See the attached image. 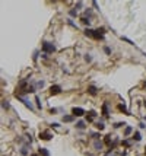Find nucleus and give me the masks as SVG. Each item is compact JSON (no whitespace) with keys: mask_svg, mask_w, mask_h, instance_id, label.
<instances>
[{"mask_svg":"<svg viewBox=\"0 0 146 156\" xmlns=\"http://www.w3.org/2000/svg\"><path fill=\"white\" fill-rule=\"evenodd\" d=\"M63 123H70V121H73L75 120V117L73 115H63Z\"/></svg>","mask_w":146,"mask_h":156,"instance_id":"13","label":"nucleus"},{"mask_svg":"<svg viewBox=\"0 0 146 156\" xmlns=\"http://www.w3.org/2000/svg\"><path fill=\"white\" fill-rule=\"evenodd\" d=\"M60 92H61V86H58V85H53L50 88V93L51 95H58Z\"/></svg>","mask_w":146,"mask_h":156,"instance_id":"4","label":"nucleus"},{"mask_svg":"<svg viewBox=\"0 0 146 156\" xmlns=\"http://www.w3.org/2000/svg\"><path fill=\"white\" fill-rule=\"evenodd\" d=\"M132 131H133V128H132L130 126H127V127L124 128V136H129V134H130Z\"/></svg>","mask_w":146,"mask_h":156,"instance_id":"20","label":"nucleus"},{"mask_svg":"<svg viewBox=\"0 0 146 156\" xmlns=\"http://www.w3.org/2000/svg\"><path fill=\"white\" fill-rule=\"evenodd\" d=\"M145 155H146V147H145Z\"/></svg>","mask_w":146,"mask_h":156,"instance_id":"37","label":"nucleus"},{"mask_svg":"<svg viewBox=\"0 0 146 156\" xmlns=\"http://www.w3.org/2000/svg\"><path fill=\"white\" fill-rule=\"evenodd\" d=\"M139 127H140V128H146V124H145V123H140V124H139Z\"/></svg>","mask_w":146,"mask_h":156,"instance_id":"34","label":"nucleus"},{"mask_svg":"<svg viewBox=\"0 0 146 156\" xmlns=\"http://www.w3.org/2000/svg\"><path fill=\"white\" fill-rule=\"evenodd\" d=\"M16 98H18V99H19L20 102H23V105H25L26 108H29V110H34V107H32V104H31V102H29L28 99H25L23 96H18V95H16Z\"/></svg>","mask_w":146,"mask_h":156,"instance_id":"5","label":"nucleus"},{"mask_svg":"<svg viewBox=\"0 0 146 156\" xmlns=\"http://www.w3.org/2000/svg\"><path fill=\"white\" fill-rule=\"evenodd\" d=\"M102 115H104L105 118H108V117H110V112H108V107H107V104H102Z\"/></svg>","mask_w":146,"mask_h":156,"instance_id":"9","label":"nucleus"},{"mask_svg":"<svg viewBox=\"0 0 146 156\" xmlns=\"http://www.w3.org/2000/svg\"><path fill=\"white\" fill-rule=\"evenodd\" d=\"M83 114H85V110L80 108V107H75V108L72 110V115H73V117H82Z\"/></svg>","mask_w":146,"mask_h":156,"instance_id":"2","label":"nucleus"},{"mask_svg":"<svg viewBox=\"0 0 146 156\" xmlns=\"http://www.w3.org/2000/svg\"><path fill=\"white\" fill-rule=\"evenodd\" d=\"M80 22H82L83 25H86V26H89V25H91V19H89V18H86V16H83V18L80 19Z\"/></svg>","mask_w":146,"mask_h":156,"instance_id":"15","label":"nucleus"},{"mask_svg":"<svg viewBox=\"0 0 146 156\" xmlns=\"http://www.w3.org/2000/svg\"><path fill=\"white\" fill-rule=\"evenodd\" d=\"M54 51H56V45L53 42H47V41L42 42V53L44 54H51Z\"/></svg>","mask_w":146,"mask_h":156,"instance_id":"1","label":"nucleus"},{"mask_svg":"<svg viewBox=\"0 0 146 156\" xmlns=\"http://www.w3.org/2000/svg\"><path fill=\"white\" fill-rule=\"evenodd\" d=\"M38 137L41 139V140H51V137H53V134L50 133V131H39V134H38Z\"/></svg>","mask_w":146,"mask_h":156,"instance_id":"3","label":"nucleus"},{"mask_svg":"<svg viewBox=\"0 0 146 156\" xmlns=\"http://www.w3.org/2000/svg\"><path fill=\"white\" fill-rule=\"evenodd\" d=\"M104 51H105V54H108V55L111 54V48H110V47H104Z\"/></svg>","mask_w":146,"mask_h":156,"instance_id":"30","label":"nucleus"},{"mask_svg":"<svg viewBox=\"0 0 146 156\" xmlns=\"http://www.w3.org/2000/svg\"><path fill=\"white\" fill-rule=\"evenodd\" d=\"M35 102H37V108H38V110H41V108H42V105H41V102H39V96H38V95L35 96Z\"/></svg>","mask_w":146,"mask_h":156,"instance_id":"22","label":"nucleus"},{"mask_svg":"<svg viewBox=\"0 0 146 156\" xmlns=\"http://www.w3.org/2000/svg\"><path fill=\"white\" fill-rule=\"evenodd\" d=\"M82 6H83L82 1H78V3H76V7H82ZM76 7H75V9H76Z\"/></svg>","mask_w":146,"mask_h":156,"instance_id":"33","label":"nucleus"},{"mask_svg":"<svg viewBox=\"0 0 146 156\" xmlns=\"http://www.w3.org/2000/svg\"><path fill=\"white\" fill-rule=\"evenodd\" d=\"M57 112V108H50V114H56Z\"/></svg>","mask_w":146,"mask_h":156,"instance_id":"32","label":"nucleus"},{"mask_svg":"<svg viewBox=\"0 0 146 156\" xmlns=\"http://www.w3.org/2000/svg\"><path fill=\"white\" fill-rule=\"evenodd\" d=\"M38 155H41V156H50V152H48L45 147H39V149H38Z\"/></svg>","mask_w":146,"mask_h":156,"instance_id":"11","label":"nucleus"},{"mask_svg":"<svg viewBox=\"0 0 146 156\" xmlns=\"http://www.w3.org/2000/svg\"><path fill=\"white\" fill-rule=\"evenodd\" d=\"M85 60H86L88 63H91V61H92V55H91V54H85Z\"/></svg>","mask_w":146,"mask_h":156,"instance_id":"28","label":"nucleus"},{"mask_svg":"<svg viewBox=\"0 0 146 156\" xmlns=\"http://www.w3.org/2000/svg\"><path fill=\"white\" fill-rule=\"evenodd\" d=\"M69 15H70L72 18H76V16H78V10H75V9H70V10H69Z\"/></svg>","mask_w":146,"mask_h":156,"instance_id":"21","label":"nucleus"},{"mask_svg":"<svg viewBox=\"0 0 146 156\" xmlns=\"http://www.w3.org/2000/svg\"><path fill=\"white\" fill-rule=\"evenodd\" d=\"M85 35H86V37H89V38H92V37H94V29L86 28V29H85Z\"/></svg>","mask_w":146,"mask_h":156,"instance_id":"16","label":"nucleus"},{"mask_svg":"<svg viewBox=\"0 0 146 156\" xmlns=\"http://www.w3.org/2000/svg\"><path fill=\"white\" fill-rule=\"evenodd\" d=\"M145 107H146V102H145Z\"/></svg>","mask_w":146,"mask_h":156,"instance_id":"39","label":"nucleus"},{"mask_svg":"<svg viewBox=\"0 0 146 156\" xmlns=\"http://www.w3.org/2000/svg\"><path fill=\"white\" fill-rule=\"evenodd\" d=\"M95 128H97V130H99V131H102V130L105 128L104 121H102V120H101V121H97V123H95Z\"/></svg>","mask_w":146,"mask_h":156,"instance_id":"8","label":"nucleus"},{"mask_svg":"<svg viewBox=\"0 0 146 156\" xmlns=\"http://www.w3.org/2000/svg\"><path fill=\"white\" fill-rule=\"evenodd\" d=\"M97 115H98V114H97L95 111H89L88 115H86V121H94V118H95Z\"/></svg>","mask_w":146,"mask_h":156,"instance_id":"7","label":"nucleus"},{"mask_svg":"<svg viewBox=\"0 0 146 156\" xmlns=\"http://www.w3.org/2000/svg\"><path fill=\"white\" fill-rule=\"evenodd\" d=\"M1 107H3V110H9V108H10V105H9V101H3Z\"/></svg>","mask_w":146,"mask_h":156,"instance_id":"23","label":"nucleus"},{"mask_svg":"<svg viewBox=\"0 0 146 156\" xmlns=\"http://www.w3.org/2000/svg\"><path fill=\"white\" fill-rule=\"evenodd\" d=\"M85 15H86L88 18H89V16H92V10H91V9H85Z\"/></svg>","mask_w":146,"mask_h":156,"instance_id":"29","label":"nucleus"},{"mask_svg":"<svg viewBox=\"0 0 146 156\" xmlns=\"http://www.w3.org/2000/svg\"><path fill=\"white\" fill-rule=\"evenodd\" d=\"M88 93L89 95H97L98 93V89L95 86H88Z\"/></svg>","mask_w":146,"mask_h":156,"instance_id":"12","label":"nucleus"},{"mask_svg":"<svg viewBox=\"0 0 146 156\" xmlns=\"http://www.w3.org/2000/svg\"><path fill=\"white\" fill-rule=\"evenodd\" d=\"M44 85H45V82H44V80H38L34 86H35V89H42V88H44Z\"/></svg>","mask_w":146,"mask_h":156,"instance_id":"14","label":"nucleus"},{"mask_svg":"<svg viewBox=\"0 0 146 156\" xmlns=\"http://www.w3.org/2000/svg\"><path fill=\"white\" fill-rule=\"evenodd\" d=\"M19 152H20V155H22V156H28V155H29V152H28V147H26V146L20 147V150H19Z\"/></svg>","mask_w":146,"mask_h":156,"instance_id":"17","label":"nucleus"},{"mask_svg":"<svg viewBox=\"0 0 146 156\" xmlns=\"http://www.w3.org/2000/svg\"><path fill=\"white\" fill-rule=\"evenodd\" d=\"M29 156H39V155H37V153H34V155H29Z\"/></svg>","mask_w":146,"mask_h":156,"instance_id":"36","label":"nucleus"},{"mask_svg":"<svg viewBox=\"0 0 146 156\" xmlns=\"http://www.w3.org/2000/svg\"><path fill=\"white\" fill-rule=\"evenodd\" d=\"M37 58H38V51L34 53V60H37Z\"/></svg>","mask_w":146,"mask_h":156,"instance_id":"35","label":"nucleus"},{"mask_svg":"<svg viewBox=\"0 0 146 156\" xmlns=\"http://www.w3.org/2000/svg\"><path fill=\"white\" fill-rule=\"evenodd\" d=\"M133 140H136V142H140V140H142V134H140L139 131H136V133L133 134Z\"/></svg>","mask_w":146,"mask_h":156,"instance_id":"18","label":"nucleus"},{"mask_svg":"<svg viewBox=\"0 0 146 156\" xmlns=\"http://www.w3.org/2000/svg\"><path fill=\"white\" fill-rule=\"evenodd\" d=\"M67 23H69V25H70V26H73V28H75V29H78V25H76V23H75V22H73V20H72V19H67Z\"/></svg>","mask_w":146,"mask_h":156,"instance_id":"25","label":"nucleus"},{"mask_svg":"<svg viewBox=\"0 0 146 156\" xmlns=\"http://www.w3.org/2000/svg\"><path fill=\"white\" fill-rule=\"evenodd\" d=\"M121 145H123L124 147H130V145H132V143H130V140H123V142H121Z\"/></svg>","mask_w":146,"mask_h":156,"instance_id":"27","label":"nucleus"},{"mask_svg":"<svg viewBox=\"0 0 146 156\" xmlns=\"http://www.w3.org/2000/svg\"><path fill=\"white\" fill-rule=\"evenodd\" d=\"M91 136L94 137V140H99L101 139V133H92Z\"/></svg>","mask_w":146,"mask_h":156,"instance_id":"24","label":"nucleus"},{"mask_svg":"<svg viewBox=\"0 0 146 156\" xmlns=\"http://www.w3.org/2000/svg\"><path fill=\"white\" fill-rule=\"evenodd\" d=\"M145 120H146V115H145Z\"/></svg>","mask_w":146,"mask_h":156,"instance_id":"38","label":"nucleus"},{"mask_svg":"<svg viewBox=\"0 0 146 156\" xmlns=\"http://www.w3.org/2000/svg\"><path fill=\"white\" fill-rule=\"evenodd\" d=\"M118 108H120L121 111H124L127 115H130V114H129V111H127V108H126V104H120V105H118Z\"/></svg>","mask_w":146,"mask_h":156,"instance_id":"19","label":"nucleus"},{"mask_svg":"<svg viewBox=\"0 0 146 156\" xmlns=\"http://www.w3.org/2000/svg\"><path fill=\"white\" fill-rule=\"evenodd\" d=\"M75 127H76L78 130H83L86 126H85V121H83V120H79V121L76 123V126H75Z\"/></svg>","mask_w":146,"mask_h":156,"instance_id":"10","label":"nucleus"},{"mask_svg":"<svg viewBox=\"0 0 146 156\" xmlns=\"http://www.w3.org/2000/svg\"><path fill=\"white\" fill-rule=\"evenodd\" d=\"M94 147H95V150L101 152V150H102V147H104V145H102V142H101V140H95V142H94Z\"/></svg>","mask_w":146,"mask_h":156,"instance_id":"6","label":"nucleus"},{"mask_svg":"<svg viewBox=\"0 0 146 156\" xmlns=\"http://www.w3.org/2000/svg\"><path fill=\"white\" fill-rule=\"evenodd\" d=\"M126 126V123H116L114 124V128H121V127H124Z\"/></svg>","mask_w":146,"mask_h":156,"instance_id":"26","label":"nucleus"},{"mask_svg":"<svg viewBox=\"0 0 146 156\" xmlns=\"http://www.w3.org/2000/svg\"><path fill=\"white\" fill-rule=\"evenodd\" d=\"M50 126H51V128H58V127H60L58 123H53V124H50Z\"/></svg>","mask_w":146,"mask_h":156,"instance_id":"31","label":"nucleus"}]
</instances>
